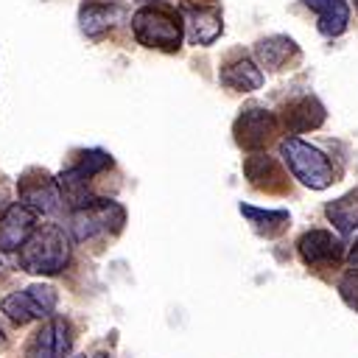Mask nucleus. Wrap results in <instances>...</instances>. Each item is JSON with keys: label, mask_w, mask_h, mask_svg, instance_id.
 <instances>
[{"label": "nucleus", "mask_w": 358, "mask_h": 358, "mask_svg": "<svg viewBox=\"0 0 358 358\" xmlns=\"http://www.w3.org/2000/svg\"><path fill=\"white\" fill-rule=\"evenodd\" d=\"M255 53H257V62L268 70H280L294 53H296V42L291 36H282V34H274V36H266L255 45Z\"/></svg>", "instance_id": "18"}, {"label": "nucleus", "mask_w": 358, "mask_h": 358, "mask_svg": "<svg viewBox=\"0 0 358 358\" xmlns=\"http://www.w3.org/2000/svg\"><path fill=\"white\" fill-rule=\"evenodd\" d=\"M123 20V6L115 0H84L78 8V25L90 39L103 36Z\"/></svg>", "instance_id": "12"}, {"label": "nucleus", "mask_w": 358, "mask_h": 358, "mask_svg": "<svg viewBox=\"0 0 358 358\" xmlns=\"http://www.w3.org/2000/svg\"><path fill=\"white\" fill-rule=\"evenodd\" d=\"M277 129H280V120L274 112L263 109V106H246L235 123H232V134H235V143L246 151H260L266 148L274 137H277Z\"/></svg>", "instance_id": "6"}, {"label": "nucleus", "mask_w": 358, "mask_h": 358, "mask_svg": "<svg viewBox=\"0 0 358 358\" xmlns=\"http://www.w3.org/2000/svg\"><path fill=\"white\" fill-rule=\"evenodd\" d=\"M241 215H246L249 224H255V229L263 232L266 238H274L288 227V210H260V207L241 204Z\"/></svg>", "instance_id": "19"}, {"label": "nucleus", "mask_w": 358, "mask_h": 358, "mask_svg": "<svg viewBox=\"0 0 358 358\" xmlns=\"http://www.w3.org/2000/svg\"><path fill=\"white\" fill-rule=\"evenodd\" d=\"M221 84L235 90V92H252V90H260L263 87V70L252 62V59H235V62H227L218 73Z\"/></svg>", "instance_id": "15"}, {"label": "nucleus", "mask_w": 358, "mask_h": 358, "mask_svg": "<svg viewBox=\"0 0 358 358\" xmlns=\"http://www.w3.org/2000/svg\"><path fill=\"white\" fill-rule=\"evenodd\" d=\"M338 294H341V299L358 313V271H347V274L338 280Z\"/></svg>", "instance_id": "20"}, {"label": "nucleus", "mask_w": 358, "mask_h": 358, "mask_svg": "<svg viewBox=\"0 0 358 358\" xmlns=\"http://www.w3.org/2000/svg\"><path fill=\"white\" fill-rule=\"evenodd\" d=\"M90 358H109V355H103V352H95V355H90Z\"/></svg>", "instance_id": "23"}, {"label": "nucleus", "mask_w": 358, "mask_h": 358, "mask_svg": "<svg viewBox=\"0 0 358 358\" xmlns=\"http://www.w3.org/2000/svg\"><path fill=\"white\" fill-rule=\"evenodd\" d=\"M347 266H350V271H358V238L347 252Z\"/></svg>", "instance_id": "21"}, {"label": "nucleus", "mask_w": 358, "mask_h": 358, "mask_svg": "<svg viewBox=\"0 0 358 358\" xmlns=\"http://www.w3.org/2000/svg\"><path fill=\"white\" fill-rule=\"evenodd\" d=\"M6 344H8V341H6V333L0 330V347H6Z\"/></svg>", "instance_id": "22"}, {"label": "nucleus", "mask_w": 358, "mask_h": 358, "mask_svg": "<svg viewBox=\"0 0 358 358\" xmlns=\"http://www.w3.org/2000/svg\"><path fill=\"white\" fill-rule=\"evenodd\" d=\"M20 204L31 207L36 215H48V213H56L59 204H62V193H59V185L50 173L34 168L28 173L20 176Z\"/></svg>", "instance_id": "9"}, {"label": "nucleus", "mask_w": 358, "mask_h": 358, "mask_svg": "<svg viewBox=\"0 0 358 358\" xmlns=\"http://www.w3.org/2000/svg\"><path fill=\"white\" fill-rule=\"evenodd\" d=\"M179 14H182V25L187 28V36H190L193 45H213L224 31V20H221L218 3L185 0Z\"/></svg>", "instance_id": "7"}, {"label": "nucleus", "mask_w": 358, "mask_h": 358, "mask_svg": "<svg viewBox=\"0 0 358 358\" xmlns=\"http://www.w3.org/2000/svg\"><path fill=\"white\" fill-rule=\"evenodd\" d=\"M243 176L249 179V185H255L257 190H268V193H280L288 187L285 173L280 171L277 159L260 151H252V157L243 159Z\"/></svg>", "instance_id": "13"}, {"label": "nucleus", "mask_w": 358, "mask_h": 358, "mask_svg": "<svg viewBox=\"0 0 358 358\" xmlns=\"http://www.w3.org/2000/svg\"><path fill=\"white\" fill-rule=\"evenodd\" d=\"M56 302H59V296H56V288H53V285L34 282V285H28V288H22V291H14V294L3 296L0 308H3V313H6L14 324H28V322H34V319H48V316H53Z\"/></svg>", "instance_id": "5"}, {"label": "nucleus", "mask_w": 358, "mask_h": 358, "mask_svg": "<svg viewBox=\"0 0 358 358\" xmlns=\"http://www.w3.org/2000/svg\"><path fill=\"white\" fill-rule=\"evenodd\" d=\"M17 263L28 274H59L70 263V238L59 224L36 227L17 249Z\"/></svg>", "instance_id": "1"}, {"label": "nucleus", "mask_w": 358, "mask_h": 358, "mask_svg": "<svg viewBox=\"0 0 358 358\" xmlns=\"http://www.w3.org/2000/svg\"><path fill=\"white\" fill-rule=\"evenodd\" d=\"M324 215L341 235L355 232V227H358V187L344 193V196H338V199H333V201H327Z\"/></svg>", "instance_id": "17"}, {"label": "nucleus", "mask_w": 358, "mask_h": 358, "mask_svg": "<svg viewBox=\"0 0 358 358\" xmlns=\"http://www.w3.org/2000/svg\"><path fill=\"white\" fill-rule=\"evenodd\" d=\"M73 347L70 322L62 316H48V322L31 336L25 358H67Z\"/></svg>", "instance_id": "8"}, {"label": "nucleus", "mask_w": 358, "mask_h": 358, "mask_svg": "<svg viewBox=\"0 0 358 358\" xmlns=\"http://www.w3.org/2000/svg\"><path fill=\"white\" fill-rule=\"evenodd\" d=\"M296 252L299 260L310 268H330L336 263H341L344 257V243L327 232V229H308L299 241H296Z\"/></svg>", "instance_id": "10"}, {"label": "nucleus", "mask_w": 358, "mask_h": 358, "mask_svg": "<svg viewBox=\"0 0 358 358\" xmlns=\"http://www.w3.org/2000/svg\"><path fill=\"white\" fill-rule=\"evenodd\" d=\"M308 8L316 11L319 17V31L324 36H338L347 31L350 22V8L344 0H305Z\"/></svg>", "instance_id": "16"}, {"label": "nucleus", "mask_w": 358, "mask_h": 358, "mask_svg": "<svg viewBox=\"0 0 358 358\" xmlns=\"http://www.w3.org/2000/svg\"><path fill=\"white\" fill-rule=\"evenodd\" d=\"M280 157H282L285 168L291 171V176L299 179L310 190H324L336 179V171H333V162L327 159V154H322L316 145H310L299 137L280 140Z\"/></svg>", "instance_id": "3"}, {"label": "nucleus", "mask_w": 358, "mask_h": 358, "mask_svg": "<svg viewBox=\"0 0 358 358\" xmlns=\"http://www.w3.org/2000/svg\"><path fill=\"white\" fill-rule=\"evenodd\" d=\"M36 229V213L20 201L8 204L0 215V252H17Z\"/></svg>", "instance_id": "11"}, {"label": "nucleus", "mask_w": 358, "mask_h": 358, "mask_svg": "<svg viewBox=\"0 0 358 358\" xmlns=\"http://www.w3.org/2000/svg\"><path fill=\"white\" fill-rule=\"evenodd\" d=\"M282 123L291 134H302V131H310V129H319L324 123V106L319 98L313 95H302L296 101H291L282 112Z\"/></svg>", "instance_id": "14"}, {"label": "nucleus", "mask_w": 358, "mask_h": 358, "mask_svg": "<svg viewBox=\"0 0 358 358\" xmlns=\"http://www.w3.org/2000/svg\"><path fill=\"white\" fill-rule=\"evenodd\" d=\"M126 221V210L112 201V199H90L78 207H73L70 213V232L78 243L84 241H95V238H103V235H112L123 227Z\"/></svg>", "instance_id": "4"}, {"label": "nucleus", "mask_w": 358, "mask_h": 358, "mask_svg": "<svg viewBox=\"0 0 358 358\" xmlns=\"http://www.w3.org/2000/svg\"><path fill=\"white\" fill-rule=\"evenodd\" d=\"M131 34L143 48L173 53L185 39L182 14L168 3H145L131 14Z\"/></svg>", "instance_id": "2"}]
</instances>
